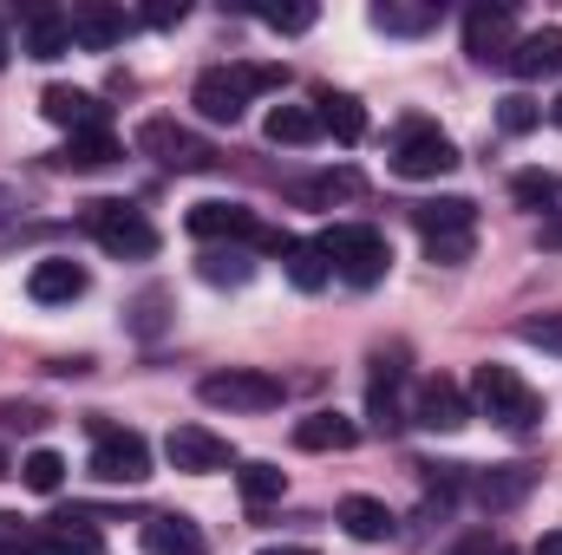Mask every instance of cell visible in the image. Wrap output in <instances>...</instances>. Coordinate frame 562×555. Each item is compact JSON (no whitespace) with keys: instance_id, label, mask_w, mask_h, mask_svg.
<instances>
[{"instance_id":"20","label":"cell","mask_w":562,"mask_h":555,"mask_svg":"<svg viewBox=\"0 0 562 555\" xmlns=\"http://www.w3.org/2000/svg\"><path fill=\"white\" fill-rule=\"evenodd\" d=\"M138 543H144V555H210V536L190 517H144Z\"/></svg>"},{"instance_id":"45","label":"cell","mask_w":562,"mask_h":555,"mask_svg":"<svg viewBox=\"0 0 562 555\" xmlns=\"http://www.w3.org/2000/svg\"><path fill=\"white\" fill-rule=\"evenodd\" d=\"M543 249H562V216L557 223H543Z\"/></svg>"},{"instance_id":"31","label":"cell","mask_w":562,"mask_h":555,"mask_svg":"<svg viewBox=\"0 0 562 555\" xmlns=\"http://www.w3.org/2000/svg\"><path fill=\"white\" fill-rule=\"evenodd\" d=\"M510 196H517V209H537V216H557V203H562V183H557V170H517V177H510Z\"/></svg>"},{"instance_id":"3","label":"cell","mask_w":562,"mask_h":555,"mask_svg":"<svg viewBox=\"0 0 562 555\" xmlns=\"http://www.w3.org/2000/svg\"><path fill=\"white\" fill-rule=\"evenodd\" d=\"M321 256H327V269L347 281V287H380L386 269H393V242L373 223H334L321 236Z\"/></svg>"},{"instance_id":"32","label":"cell","mask_w":562,"mask_h":555,"mask_svg":"<svg viewBox=\"0 0 562 555\" xmlns=\"http://www.w3.org/2000/svg\"><path fill=\"white\" fill-rule=\"evenodd\" d=\"M196 275L210 281V287H243V281L256 275V262L243 249H203L196 256Z\"/></svg>"},{"instance_id":"22","label":"cell","mask_w":562,"mask_h":555,"mask_svg":"<svg viewBox=\"0 0 562 555\" xmlns=\"http://www.w3.org/2000/svg\"><path fill=\"white\" fill-rule=\"evenodd\" d=\"M125 150H119V138L112 132H86V138H66L46 163L53 170H66V177H86V170H105V163H119Z\"/></svg>"},{"instance_id":"39","label":"cell","mask_w":562,"mask_h":555,"mask_svg":"<svg viewBox=\"0 0 562 555\" xmlns=\"http://www.w3.org/2000/svg\"><path fill=\"white\" fill-rule=\"evenodd\" d=\"M0 555H66L46 530H13V536H0Z\"/></svg>"},{"instance_id":"15","label":"cell","mask_w":562,"mask_h":555,"mask_svg":"<svg viewBox=\"0 0 562 555\" xmlns=\"http://www.w3.org/2000/svg\"><path fill=\"white\" fill-rule=\"evenodd\" d=\"M464 484H471V497L484 510H517L537 490V464H491V471H471Z\"/></svg>"},{"instance_id":"21","label":"cell","mask_w":562,"mask_h":555,"mask_svg":"<svg viewBox=\"0 0 562 555\" xmlns=\"http://www.w3.org/2000/svg\"><path fill=\"white\" fill-rule=\"evenodd\" d=\"M504 72H517V79H550V72H562V26H543V33H524V39L510 46Z\"/></svg>"},{"instance_id":"7","label":"cell","mask_w":562,"mask_h":555,"mask_svg":"<svg viewBox=\"0 0 562 555\" xmlns=\"http://www.w3.org/2000/svg\"><path fill=\"white\" fill-rule=\"evenodd\" d=\"M132 144H138V157L164 163V170H177V177L216 170V144H203L196 132H190V125H177V118H144Z\"/></svg>"},{"instance_id":"26","label":"cell","mask_w":562,"mask_h":555,"mask_svg":"<svg viewBox=\"0 0 562 555\" xmlns=\"http://www.w3.org/2000/svg\"><path fill=\"white\" fill-rule=\"evenodd\" d=\"M367 20H373L380 33H393V39H425V33L438 26V7H431V0H380Z\"/></svg>"},{"instance_id":"18","label":"cell","mask_w":562,"mask_h":555,"mask_svg":"<svg viewBox=\"0 0 562 555\" xmlns=\"http://www.w3.org/2000/svg\"><path fill=\"white\" fill-rule=\"evenodd\" d=\"M367 196V177L360 170H321V177H301V183H288V203H301V209H334V203H360Z\"/></svg>"},{"instance_id":"29","label":"cell","mask_w":562,"mask_h":555,"mask_svg":"<svg viewBox=\"0 0 562 555\" xmlns=\"http://www.w3.org/2000/svg\"><path fill=\"white\" fill-rule=\"evenodd\" d=\"M262 138L269 144H294V150H301V144L327 138V132H321V112H314V105H276L269 125H262Z\"/></svg>"},{"instance_id":"41","label":"cell","mask_w":562,"mask_h":555,"mask_svg":"<svg viewBox=\"0 0 562 555\" xmlns=\"http://www.w3.org/2000/svg\"><path fill=\"white\" fill-rule=\"evenodd\" d=\"M0 424H7V431H40L46 412H40V406H0Z\"/></svg>"},{"instance_id":"30","label":"cell","mask_w":562,"mask_h":555,"mask_svg":"<svg viewBox=\"0 0 562 555\" xmlns=\"http://www.w3.org/2000/svg\"><path fill=\"white\" fill-rule=\"evenodd\" d=\"M281 269H288V281H294L301 294H321L327 275H334L327 256H321V242H294V236H288V249H281Z\"/></svg>"},{"instance_id":"44","label":"cell","mask_w":562,"mask_h":555,"mask_svg":"<svg viewBox=\"0 0 562 555\" xmlns=\"http://www.w3.org/2000/svg\"><path fill=\"white\" fill-rule=\"evenodd\" d=\"M530 555H562V530H550V536H543V543H537Z\"/></svg>"},{"instance_id":"25","label":"cell","mask_w":562,"mask_h":555,"mask_svg":"<svg viewBox=\"0 0 562 555\" xmlns=\"http://www.w3.org/2000/svg\"><path fill=\"white\" fill-rule=\"evenodd\" d=\"M294 444L301 451H353L360 444V424L340 418V412H307V418H294Z\"/></svg>"},{"instance_id":"23","label":"cell","mask_w":562,"mask_h":555,"mask_svg":"<svg viewBox=\"0 0 562 555\" xmlns=\"http://www.w3.org/2000/svg\"><path fill=\"white\" fill-rule=\"evenodd\" d=\"M334 517H340V530H347L353 543H386V536L400 530V517H393L380 497H340V510H334Z\"/></svg>"},{"instance_id":"38","label":"cell","mask_w":562,"mask_h":555,"mask_svg":"<svg viewBox=\"0 0 562 555\" xmlns=\"http://www.w3.org/2000/svg\"><path fill=\"white\" fill-rule=\"evenodd\" d=\"M517 340H524V347H543V353L562 360V314H530V320H517Z\"/></svg>"},{"instance_id":"35","label":"cell","mask_w":562,"mask_h":555,"mask_svg":"<svg viewBox=\"0 0 562 555\" xmlns=\"http://www.w3.org/2000/svg\"><path fill=\"white\" fill-rule=\"evenodd\" d=\"M164 307H170V287H144L138 301H132V333L138 340H157L164 333Z\"/></svg>"},{"instance_id":"8","label":"cell","mask_w":562,"mask_h":555,"mask_svg":"<svg viewBox=\"0 0 562 555\" xmlns=\"http://www.w3.org/2000/svg\"><path fill=\"white\" fill-rule=\"evenodd\" d=\"M445 170H458V144L445 138L431 118H406L400 138H393V177L431 183V177H445Z\"/></svg>"},{"instance_id":"46","label":"cell","mask_w":562,"mask_h":555,"mask_svg":"<svg viewBox=\"0 0 562 555\" xmlns=\"http://www.w3.org/2000/svg\"><path fill=\"white\" fill-rule=\"evenodd\" d=\"M256 555H321V550H301V543H276V550H256Z\"/></svg>"},{"instance_id":"33","label":"cell","mask_w":562,"mask_h":555,"mask_svg":"<svg viewBox=\"0 0 562 555\" xmlns=\"http://www.w3.org/2000/svg\"><path fill=\"white\" fill-rule=\"evenodd\" d=\"M236 484H243V503H249V510H262V503H276L281 490H288V471L256 457V464H243V471H236Z\"/></svg>"},{"instance_id":"9","label":"cell","mask_w":562,"mask_h":555,"mask_svg":"<svg viewBox=\"0 0 562 555\" xmlns=\"http://www.w3.org/2000/svg\"><path fill=\"white\" fill-rule=\"evenodd\" d=\"M92 477L138 490L144 477H150V444H144L138 431H119V424L92 418Z\"/></svg>"},{"instance_id":"48","label":"cell","mask_w":562,"mask_h":555,"mask_svg":"<svg viewBox=\"0 0 562 555\" xmlns=\"http://www.w3.org/2000/svg\"><path fill=\"white\" fill-rule=\"evenodd\" d=\"M0 66H7V33H0Z\"/></svg>"},{"instance_id":"28","label":"cell","mask_w":562,"mask_h":555,"mask_svg":"<svg viewBox=\"0 0 562 555\" xmlns=\"http://www.w3.org/2000/svg\"><path fill=\"white\" fill-rule=\"evenodd\" d=\"M314 112H321V132H334L340 144L367 138V105H360V99H347V92H321Z\"/></svg>"},{"instance_id":"10","label":"cell","mask_w":562,"mask_h":555,"mask_svg":"<svg viewBox=\"0 0 562 555\" xmlns=\"http://www.w3.org/2000/svg\"><path fill=\"white\" fill-rule=\"evenodd\" d=\"M164 457H170L177 471H190V477H210V471H229V464H236V444H229L223 431H210V424H170Z\"/></svg>"},{"instance_id":"27","label":"cell","mask_w":562,"mask_h":555,"mask_svg":"<svg viewBox=\"0 0 562 555\" xmlns=\"http://www.w3.org/2000/svg\"><path fill=\"white\" fill-rule=\"evenodd\" d=\"M40 530H46L66 555H105V543H99V517H92V510H59V517H46Z\"/></svg>"},{"instance_id":"40","label":"cell","mask_w":562,"mask_h":555,"mask_svg":"<svg viewBox=\"0 0 562 555\" xmlns=\"http://www.w3.org/2000/svg\"><path fill=\"white\" fill-rule=\"evenodd\" d=\"M445 555H510V543H504V536H491V530H471V536H458Z\"/></svg>"},{"instance_id":"12","label":"cell","mask_w":562,"mask_h":555,"mask_svg":"<svg viewBox=\"0 0 562 555\" xmlns=\"http://www.w3.org/2000/svg\"><path fill=\"white\" fill-rule=\"evenodd\" d=\"M510 46H517V13L510 7H471L464 13V53L477 66H504Z\"/></svg>"},{"instance_id":"13","label":"cell","mask_w":562,"mask_h":555,"mask_svg":"<svg viewBox=\"0 0 562 555\" xmlns=\"http://www.w3.org/2000/svg\"><path fill=\"white\" fill-rule=\"evenodd\" d=\"M40 112H46L59 132H72V138H86V132H112V112H105L92 92H79V86H46V92H40Z\"/></svg>"},{"instance_id":"16","label":"cell","mask_w":562,"mask_h":555,"mask_svg":"<svg viewBox=\"0 0 562 555\" xmlns=\"http://www.w3.org/2000/svg\"><path fill=\"white\" fill-rule=\"evenodd\" d=\"M400 386H406V360H400V353H373V380H367V418H373L380 431L406 424Z\"/></svg>"},{"instance_id":"34","label":"cell","mask_w":562,"mask_h":555,"mask_svg":"<svg viewBox=\"0 0 562 555\" xmlns=\"http://www.w3.org/2000/svg\"><path fill=\"white\" fill-rule=\"evenodd\" d=\"M20 484L40 490V497H53V490L66 484V457H59V451H33V457L20 464Z\"/></svg>"},{"instance_id":"36","label":"cell","mask_w":562,"mask_h":555,"mask_svg":"<svg viewBox=\"0 0 562 555\" xmlns=\"http://www.w3.org/2000/svg\"><path fill=\"white\" fill-rule=\"evenodd\" d=\"M256 20H262L269 33H307V26L321 20V7H314V0H294V7H256Z\"/></svg>"},{"instance_id":"11","label":"cell","mask_w":562,"mask_h":555,"mask_svg":"<svg viewBox=\"0 0 562 555\" xmlns=\"http://www.w3.org/2000/svg\"><path fill=\"white\" fill-rule=\"evenodd\" d=\"M183 229L196 236V242H249L256 249V236H262V223H256V209L249 203H223V196H210V203H196L190 216H183Z\"/></svg>"},{"instance_id":"4","label":"cell","mask_w":562,"mask_h":555,"mask_svg":"<svg viewBox=\"0 0 562 555\" xmlns=\"http://www.w3.org/2000/svg\"><path fill=\"white\" fill-rule=\"evenodd\" d=\"M79 229H86L105 256H119V262H144V256H157V229H150V216H144L138 203L99 196V203L79 209Z\"/></svg>"},{"instance_id":"19","label":"cell","mask_w":562,"mask_h":555,"mask_svg":"<svg viewBox=\"0 0 562 555\" xmlns=\"http://www.w3.org/2000/svg\"><path fill=\"white\" fill-rule=\"evenodd\" d=\"M20 53H26V59H66V53H72V13H53V7L26 13Z\"/></svg>"},{"instance_id":"2","label":"cell","mask_w":562,"mask_h":555,"mask_svg":"<svg viewBox=\"0 0 562 555\" xmlns=\"http://www.w3.org/2000/svg\"><path fill=\"white\" fill-rule=\"evenodd\" d=\"M413 229H419V242H425L431 262L458 269V262H471V249H477V203H471V196L413 203Z\"/></svg>"},{"instance_id":"14","label":"cell","mask_w":562,"mask_h":555,"mask_svg":"<svg viewBox=\"0 0 562 555\" xmlns=\"http://www.w3.org/2000/svg\"><path fill=\"white\" fill-rule=\"evenodd\" d=\"M132 26H138V20H132L125 7H105V0L72 7V46H79V53H112Z\"/></svg>"},{"instance_id":"24","label":"cell","mask_w":562,"mask_h":555,"mask_svg":"<svg viewBox=\"0 0 562 555\" xmlns=\"http://www.w3.org/2000/svg\"><path fill=\"white\" fill-rule=\"evenodd\" d=\"M26 294L40 301V307H59V301H79L86 294V269L79 262H33V275H26Z\"/></svg>"},{"instance_id":"1","label":"cell","mask_w":562,"mask_h":555,"mask_svg":"<svg viewBox=\"0 0 562 555\" xmlns=\"http://www.w3.org/2000/svg\"><path fill=\"white\" fill-rule=\"evenodd\" d=\"M281 86H288V66H269V59H236V66H210V72H196L190 105H196L210 125H243L249 99H256V92H281Z\"/></svg>"},{"instance_id":"17","label":"cell","mask_w":562,"mask_h":555,"mask_svg":"<svg viewBox=\"0 0 562 555\" xmlns=\"http://www.w3.org/2000/svg\"><path fill=\"white\" fill-rule=\"evenodd\" d=\"M413 424H425V431H464L471 424V399L458 393V380H425L419 386V406H413Z\"/></svg>"},{"instance_id":"43","label":"cell","mask_w":562,"mask_h":555,"mask_svg":"<svg viewBox=\"0 0 562 555\" xmlns=\"http://www.w3.org/2000/svg\"><path fill=\"white\" fill-rule=\"evenodd\" d=\"M20 209H26V196H20L13 183H0V229H7V223H20Z\"/></svg>"},{"instance_id":"37","label":"cell","mask_w":562,"mask_h":555,"mask_svg":"<svg viewBox=\"0 0 562 555\" xmlns=\"http://www.w3.org/2000/svg\"><path fill=\"white\" fill-rule=\"evenodd\" d=\"M497 125H504L510 138H524V132H537V125H543V105H537V99H524V92H510V99L497 105Z\"/></svg>"},{"instance_id":"49","label":"cell","mask_w":562,"mask_h":555,"mask_svg":"<svg viewBox=\"0 0 562 555\" xmlns=\"http://www.w3.org/2000/svg\"><path fill=\"white\" fill-rule=\"evenodd\" d=\"M0 477H7V451H0Z\"/></svg>"},{"instance_id":"47","label":"cell","mask_w":562,"mask_h":555,"mask_svg":"<svg viewBox=\"0 0 562 555\" xmlns=\"http://www.w3.org/2000/svg\"><path fill=\"white\" fill-rule=\"evenodd\" d=\"M550 118H557V125H562V99H557V105H550Z\"/></svg>"},{"instance_id":"42","label":"cell","mask_w":562,"mask_h":555,"mask_svg":"<svg viewBox=\"0 0 562 555\" xmlns=\"http://www.w3.org/2000/svg\"><path fill=\"white\" fill-rule=\"evenodd\" d=\"M138 20H144V26H177V20H183V0H177V7H170V0H157V7H144Z\"/></svg>"},{"instance_id":"6","label":"cell","mask_w":562,"mask_h":555,"mask_svg":"<svg viewBox=\"0 0 562 555\" xmlns=\"http://www.w3.org/2000/svg\"><path fill=\"white\" fill-rule=\"evenodd\" d=\"M196 399L210 412H276L281 399H288V386H281L276 373H262V366H223V373H210L196 386Z\"/></svg>"},{"instance_id":"5","label":"cell","mask_w":562,"mask_h":555,"mask_svg":"<svg viewBox=\"0 0 562 555\" xmlns=\"http://www.w3.org/2000/svg\"><path fill=\"white\" fill-rule=\"evenodd\" d=\"M471 406L491 418V424H504V431H537V424H543V399H537L510 366H497V360H484V366L471 373Z\"/></svg>"}]
</instances>
